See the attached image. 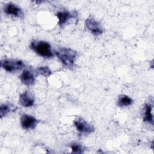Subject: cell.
Here are the masks:
<instances>
[{
    "label": "cell",
    "mask_w": 154,
    "mask_h": 154,
    "mask_svg": "<svg viewBox=\"0 0 154 154\" xmlns=\"http://www.w3.org/2000/svg\"><path fill=\"white\" fill-rule=\"evenodd\" d=\"M55 54L61 62L68 67H73L76 58V52L72 49L61 48L55 51Z\"/></svg>",
    "instance_id": "cell-1"
},
{
    "label": "cell",
    "mask_w": 154,
    "mask_h": 154,
    "mask_svg": "<svg viewBox=\"0 0 154 154\" xmlns=\"http://www.w3.org/2000/svg\"><path fill=\"white\" fill-rule=\"evenodd\" d=\"M30 48L42 57L51 58L54 55L51 45L46 42L33 41L31 43Z\"/></svg>",
    "instance_id": "cell-2"
},
{
    "label": "cell",
    "mask_w": 154,
    "mask_h": 154,
    "mask_svg": "<svg viewBox=\"0 0 154 154\" xmlns=\"http://www.w3.org/2000/svg\"><path fill=\"white\" fill-rule=\"evenodd\" d=\"M1 67L8 72H14L21 69L24 64L20 60L8 59L3 60L1 62Z\"/></svg>",
    "instance_id": "cell-3"
},
{
    "label": "cell",
    "mask_w": 154,
    "mask_h": 154,
    "mask_svg": "<svg viewBox=\"0 0 154 154\" xmlns=\"http://www.w3.org/2000/svg\"><path fill=\"white\" fill-rule=\"evenodd\" d=\"M86 28L94 35H98L103 32V29L100 23L93 17L90 16L85 20Z\"/></svg>",
    "instance_id": "cell-4"
},
{
    "label": "cell",
    "mask_w": 154,
    "mask_h": 154,
    "mask_svg": "<svg viewBox=\"0 0 154 154\" xmlns=\"http://www.w3.org/2000/svg\"><path fill=\"white\" fill-rule=\"evenodd\" d=\"M73 124L78 131L82 134H89L94 130L92 125L82 118H77L73 122Z\"/></svg>",
    "instance_id": "cell-5"
},
{
    "label": "cell",
    "mask_w": 154,
    "mask_h": 154,
    "mask_svg": "<svg viewBox=\"0 0 154 154\" xmlns=\"http://www.w3.org/2000/svg\"><path fill=\"white\" fill-rule=\"evenodd\" d=\"M38 123V120L31 115L24 114L20 117V123L25 129H33L36 127Z\"/></svg>",
    "instance_id": "cell-6"
},
{
    "label": "cell",
    "mask_w": 154,
    "mask_h": 154,
    "mask_svg": "<svg viewBox=\"0 0 154 154\" xmlns=\"http://www.w3.org/2000/svg\"><path fill=\"white\" fill-rule=\"evenodd\" d=\"M4 11L7 14L11 15L16 17L20 18L23 15L21 8L16 4L11 2H9L5 4V5L4 6Z\"/></svg>",
    "instance_id": "cell-7"
},
{
    "label": "cell",
    "mask_w": 154,
    "mask_h": 154,
    "mask_svg": "<svg viewBox=\"0 0 154 154\" xmlns=\"http://www.w3.org/2000/svg\"><path fill=\"white\" fill-rule=\"evenodd\" d=\"M19 102L24 107L32 106L34 104V97L31 92L25 91L20 94Z\"/></svg>",
    "instance_id": "cell-8"
},
{
    "label": "cell",
    "mask_w": 154,
    "mask_h": 154,
    "mask_svg": "<svg viewBox=\"0 0 154 154\" xmlns=\"http://www.w3.org/2000/svg\"><path fill=\"white\" fill-rule=\"evenodd\" d=\"M35 75L29 70H24L20 76L21 82L26 85H31L35 82Z\"/></svg>",
    "instance_id": "cell-9"
},
{
    "label": "cell",
    "mask_w": 154,
    "mask_h": 154,
    "mask_svg": "<svg viewBox=\"0 0 154 154\" xmlns=\"http://www.w3.org/2000/svg\"><path fill=\"white\" fill-rule=\"evenodd\" d=\"M56 16L58 19V24L63 26L71 18L73 17V14L68 11H62L57 13Z\"/></svg>",
    "instance_id": "cell-10"
},
{
    "label": "cell",
    "mask_w": 154,
    "mask_h": 154,
    "mask_svg": "<svg viewBox=\"0 0 154 154\" xmlns=\"http://www.w3.org/2000/svg\"><path fill=\"white\" fill-rule=\"evenodd\" d=\"M152 107V104H151L150 103H147L145 105L144 111V121L147 122L152 125H153V123Z\"/></svg>",
    "instance_id": "cell-11"
},
{
    "label": "cell",
    "mask_w": 154,
    "mask_h": 154,
    "mask_svg": "<svg viewBox=\"0 0 154 154\" xmlns=\"http://www.w3.org/2000/svg\"><path fill=\"white\" fill-rule=\"evenodd\" d=\"M132 102H133L132 99L130 97L126 95H123L120 96L118 100L119 105L122 107L129 106L132 103Z\"/></svg>",
    "instance_id": "cell-12"
},
{
    "label": "cell",
    "mask_w": 154,
    "mask_h": 154,
    "mask_svg": "<svg viewBox=\"0 0 154 154\" xmlns=\"http://www.w3.org/2000/svg\"><path fill=\"white\" fill-rule=\"evenodd\" d=\"M14 106L8 103H4L1 105L0 107V115L1 117L7 116L11 111H14Z\"/></svg>",
    "instance_id": "cell-13"
},
{
    "label": "cell",
    "mask_w": 154,
    "mask_h": 154,
    "mask_svg": "<svg viewBox=\"0 0 154 154\" xmlns=\"http://www.w3.org/2000/svg\"><path fill=\"white\" fill-rule=\"evenodd\" d=\"M37 72L46 77L50 76L51 74V71L48 67H40L37 69Z\"/></svg>",
    "instance_id": "cell-14"
},
{
    "label": "cell",
    "mask_w": 154,
    "mask_h": 154,
    "mask_svg": "<svg viewBox=\"0 0 154 154\" xmlns=\"http://www.w3.org/2000/svg\"><path fill=\"white\" fill-rule=\"evenodd\" d=\"M70 148L74 153H81L82 152V147L78 143H72L70 145Z\"/></svg>",
    "instance_id": "cell-15"
}]
</instances>
